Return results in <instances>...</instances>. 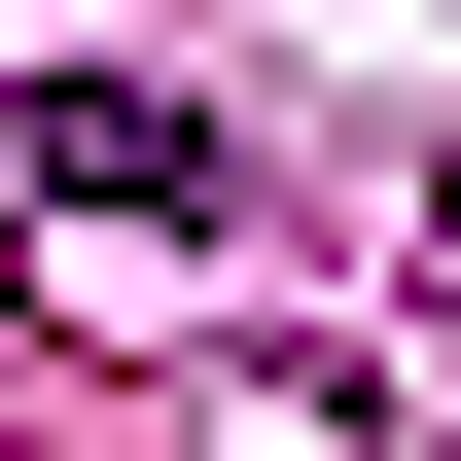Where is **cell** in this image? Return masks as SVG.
Masks as SVG:
<instances>
[{
    "label": "cell",
    "mask_w": 461,
    "mask_h": 461,
    "mask_svg": "<svg viewBox=\"0 0 461 461\" xmlns=\"http://www.w3.org/2000/svg\"><path fill=\"white\" fill-rule=\"evenodd\" d=\"M36 177H71V213H213V142H177L142 71H71V107H36Z\"/></svg>",
    "instance_id": "6da1fadb"
}]
</instances>
